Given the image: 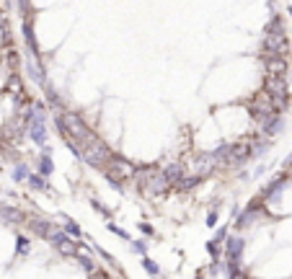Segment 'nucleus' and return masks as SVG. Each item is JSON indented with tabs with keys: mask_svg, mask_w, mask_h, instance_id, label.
Instances as JSON below:
<instances>
[{
	"mask_svg": "<svg viewBox=\"0 0 292 279\" xmlns=\"http://www.w3.org/2000/svg\"><path fill=\"white\" fill-rule=\"evenodd\" d=\"M55 127H57V132L62 135V140L75 142L80 150L99 137V135L93 132V127L86 122V119H83L80 114H75V111H67V109L55 111Z\"/></svg>",
	"mask_w": 292,
	"mask_h": 279,
	"instance_id": "1",
	"label": "nucleus"
},
{
	"mask_svg": "<svg viewBox=\"0 0 292 279\" xmlns=\"http://www.w3.org/2000/svg\"><path fill=\"white\" fill-rule=\"evenodd\" d=\"M55 173V163H52V147L47 145V147H41V155H39V161H36V176H41V179H47L50 181V176Z\"/></svg>",
	"mask_w": 292,
	"mask_h": 279,
	"instance_id": "15",
	"label": "nucleus"
},
{
	"mask_svg": "<svg viewBox=\"0 0 292 279\" xmlns=\"http://www.w3.org/2000/svg\"><path fill=\"white\" fill-rule=\"evenodd\" d=\"M0 222L3 225H26V215H23V210H18L13 205H0Z\"/></svg>",
	"mask_w": 292,
	"mask_h": 279,
	"instance_id": "17",
	"label": "nucleus"
},
{
	"mask_svg": "<svg viewBox=\"0 0 292 279\" xmlns=\"http://www.w3.org/2000/svg\"><path fill=\"white\" fill-rule=\"evenodd\" d=\"M248 161H251V137L246 140H238L233 142V153H230V171H238L243 166H248Z\"/></svg>",
	"mask_w": 292,
	"mask_h": 279,
	"instance_id": "10",
	"label": "nucleus"
},
{
	"mask_svg": "<svg viewBox=\"0 0 292 279\" xmlns=\"http://www.w3.org/2000/svg\"><path fill=\"white\" fill-rule=\"evenodd\" d=\"M282 171H284V173H289V171H292V155H289L287 161L282 163Z\"/></svg>",
	"mask_w": 292,
	"mask_h": 279,
	"instance_id": "38",
	"label": "nucleus"
},
{
	"mask_svg": "<svg viewBox=\"0 0 292 279\" xmlns=\"http://www.w3.org/2000/svg\"><path fill=\"white\" fill-rule=\"evenodd\" d=\"M248 111H251L254 119H264V116H274L277 114L274 111V104H272V98H269V93L264 88L251 96V101H248Z\"/></svg>",
	"mask_w": 292,
	"mask_h": 279,
	"instance_id": "8",
	"label": "nucleus"
},
{
	"mask_svg": "<svg viewBox=\"0 0 292 279\" xmlns=\"http://www.w3.org/2000/svg\"><path fill=\"white\" fill-rule=\"evenodd\" d=\"M207 253H210L215 261H220V253H223V246L220 243H215V241H210L207 243Z\"/></svg>",
	"mask_w": 292,
	"mask_h": 279,
	"instance_id": "35",
	"label": "nucleus"
},
{
	"mask_svg": "<svg viewBox=\"0 0 292 279\" xmlns=\"http://www.w3.org/2000/svg\"><path fill=\"white\" fill-rule=\"evenodd\" d=\"M26 184H29L31 191H50V181L41 179V176H36V173H31V176L26 179Z\"/></svg>",
	"mask_w": 292,
	"mask_h": 279,
	"instance_id": "23",
	"label": "nucleus"
},
{
	"mask_svg": "<svg viewBox=\"0 0 292 279\" xmlns=\"http://www.w3.org/2000/svg\"><path fill=\"white\" fill-rule=\"evenodd\" d=\"M238 215H240V207H238V205H233V207H230V217H233V220H235V217H238Z\"/></svg>",
	"mask_w": 292,
	"mask_h": 279,
	"instance_id": "39",
	"label": "nucleus"
},
{
	"mask_svg": "<svg viewBox=\"0 0 292 279\" xmlns=\"http://www.w3.org/2000/svg\"><path fill=\"white\" fill-rule=\"evenodd\" d=\"M199 181H202V179H197V176L186 173V176H184V179H181V181L176 184V189H179V191H191V189H194V186H197Z\"/></svg>",
	"mask_w": 292,
	"mask_h": 279,
	"instance_id": "26",
	"label": "nucleus"
},
{
	"mask_svg": "<svg viewBox=\"0 0 292 279\" xmlns=\"http://www.w3.org/2000/svg\"><path fill=\"white\" fill-rule=\"evenodd\" d=\"M264 67H266V75H269V78H284V72H287V60H284V57L264 55Z\"/></svg>",
	"mask_w": 292,
	"mask_h": 279,
	"instance_id": "18",
	"label": "nucleus"
},
{
	"mask_svg": "<svg viewBox=\"0 0 292 279\" xmlns=\"http://www.w3.org/2000/svg\"><path fill=\"white\" fill-rule=\"evenodd\" d=\"M171 191V184L165 181V176L160 173V168H158V173L145 184V189H142V194L145 196H163V194H168Z\"/></svg>",
	"mask_w": 292,
	"mask_h": 279,
	"instance_id": "14",
	"label": "nucleus"
},
{
	"mask_svg": "<svg viewBox=\"0 0 292 279\" xmlns=\"http://www.w3.org/2000/svg\"><path fill=\"white\" fill-rule=\"evenodd\" d=\"M189 168H191V176H197V179H210L215 171H217V161H215V155H212V150H202V153H197L194 158H191V163H189Z\"/></svg>",
	"mask_w": 292,
	"mask_h": 279,
	"instance_id": "6",
	"label": "nucleus"
},
{
	"mask_svg": "<svg viewBox=\"0 0 292 279\" xmlns=\"http://www.w3.org/2000/svg\"><path fill=\"white\" fill-rule=\"evenodd\" d=\"M78 251H80V248H78V243H75V241H70V243H65L62 248H57V253H60V256H78Z\"/></svg>",
	"mask_w": 292,
	"mask_h": 279,
	"instance_id": "32",
	"label": "nucleus"
},
{
	"mask_svg": "<svg viewBox=\"0 0 292 279\" xmlns=\"http://www.w3.org/2000/svg\"><path fill=\"white\" fill-rule=\"evenodd\" d=\"M91 205H93V210H96V212H99L101 217H109V215H111V212H109V210H106V207H104L101 202H96V199H93V202H91Z\"/></svg>",
	"mask_w": 292,
	"mask_h": 279,
	"instance_id": "36",
	"label": "nucleus"
},
{
	"mask_svg": "<svg viewBox=\"0 0 292 279\" xmlns=\"http://www.w3.org/2000/svg\"><path fill=\"white\" fill-rule=\"evenodd\" d=\"M287 11H289V16H292V6H289V8H287Z\"/></svg>",
	"mask_w": 292,
	"mask_h": 279,
	"instance_id": "40",
	"label": "nucleus"
},
{
	"mask_svg": "<svg viewBox=\"0 0 292 279\" xmlns=\"http://www.w3.org/2000/svg\"><path fill=\"white\" fill-rule=\"evenodd\" d=\"M75 259H78L80 271H86L88 276H93V274L99 271V266H96V259H93V256H86V253H80V251H78V256H75Z\"/></svg>",
	"mask_w": 292,
	"mask_h": 279,
	"instance_id": "21",
	"label": "nucleus"
},
{
	"mask_svg": "<svg viewBox=\"0 0 292 279\" xmlns=\"http://www.w3.org/2000/svg\"><path fill=\"white\" fill-rule=\"evenodd\" d=\"M114 186L116 184H124V181H130L132 176H135V163H130L127 158H121V155H111V161L104 166V171H101Z\"/></svg>",
	"mask_w": 292,
	"mask_h": 279,
	"instance_id": "3",
	"label": "nucleus"
},
{
	"mask_svg": "<svg viewBox=\"0 0 292 279\" xmlns=\"http://www.w3.org/2000/svg\"><path fill=\"white\" fill-rule=\"evenodd\" d=\"M264 91L269 93L272 104H274V111L282 114L287 109V101H289V93H287V81L284 78H269L266 75V81H264Z\"/></svg>",
	"mask_w": 292,
	"mask_h": 279,
	"instance_id": "5",
	"label": "nucleus"
},
{
	"mask_svg": "<svg viewBox=\"0 0 292 279\" xmlns=\"http://www.w3.org/2000/svg\"><path fill=\"white\" fill-rule=\"evenodd\" d=\"M130 246H132V251H135L137 256H142V259L148 256V241H132Z\"/></svg>",
	"mask_w": 292,
	"mask_h": 279,
	"instance_id": "34",
	"label": "nucleus"
},
{
	"mask_svg": "<svg viewBox=\"0 0 292 279\" xmlns=\"http://www.w3.org/2000/svg\"><path fill=\"white\" fill-rule=\"evenodd\" d=\"M228 235H230V227H228V225H220V227H217V230H215V238H212V241H215V243H220V246H223V243H225V238H228Z\"/></svg>",
	"mask_w": 292,
	"mask_h": 279,
	"instance_id": "33",
	"label": "nucleus"
},
{
	"mask_svg": "<svg viewBox=\"0 0 292 279\" xmlns=\"http://www.w3.org/2000/svg\"><path fill=\"white\" fill-rule=\"evenodd\" d=\"M160 173L165 176V181L171 184V189L186 176V163H179V161H174V163H165V166H160Z\"/></svg>",
	"mask_w": 292,
	"mask_h": 279,
	"instance_id": "16",
	"label": "nucleus"
},
{
	"mask_svg": "<svg viewBox=\"0 0 292 279\" xmlns=\"http://www.w3.org/2000/svg\"><path fill=\"white\" fill-rule=\"evenodd\" d=\"M8 91H13V93H18V96H23V83H21V78L16 75V72H11V78H8V86H6Z\"/></svg>",
	"mask_w": 292,
	"mask_h": 279,
	"instance_id": "29",
	"label": "nucleus"
},
{
	"mask_svg": "<svg viewBox=\"0 0 292 279\" xmlns=\"http://www.w3.org/2000/svg\"><path fill=\"white\" fill-rule=\"evenodd\" d=\"M261 215H264V205H261V199H254V202H248V205L240 210V215L233 220V225H235V230H238V233H243V230H248V227H254V225L261 220Z\"/></svg>",
	"mask_w": 292,
	"mask_h": 279,
	"instance_id": "7",
	"label": "nucleus"
},
{
	"mask_svg": "<svg viewBox=\"0 0 292 279\" xmlns=\"http://www.w3.org/2000/svg\"><path fill=\"white\" fill-rule=\"evenodd\" d=\"M287 189H289V173L279 171L277 176H272V179L264 184V189H261V194H259L261 205H269V207H272V205H277Z\"/></svg>",
	"mask_w": 292,
	"mask_h": 279,
	"instance_id": "4",
	"label": "nucleus"
},
{
	"mask_svg": "<svg viewBox=\"0 0 292 279\" xmlns=\"http://www.w3.org/2000/svg\"><path fill=\"white\" fill-rule=\"evenodd\" d=\"M31 176V168H29V163H23V161H18V163H13V168H11V179L16 181V184H26V179Z\"/></svg>",
	"mask_w": 292,
	"mask_h": 279,
	"instance_id": "20",
	"label": "nucleus"
},
{
	"mask_svg": "<svg viewBox=\"0 0 292 279\" xmlns=\"http://www.w3.org/2000/svg\"><path fill=\"white\" fill-rule=\"evenodd\" d=\"M140 233H142V235H155V227L148 225V222H142V225H140Z\"/></svg>",
	"mask_w": 292,
	"mask_h": 279,
	"instance_id": "37",
	"label": "nucleus"
},
{
	"mask_svg": "<svg viewBox=\"0 0 292 279\" xmlns=\"http://www.w3.org/2000/svg\"><path fill=\"white\" fill-rule=\"evenodd\" d=\"M60 222H62L60 230H62L67 238H83V227H80L72 217H60Z\"/></svg>",
	"mask_w": 292,
	"mask_h": 279,
	"instance_id": "19",
	"label": "nucleus"
},
{
	"mask_svg": "<svg viewBox=\"0 0 292 279\" xmlns=\"http://www.w3.org/2000/svg\"><path fill=\"white\" fill-rule=\"evenodd\" d=\"M21 34H23V44L29 49V57L31 60H41V49H39V42H36V31H34V18L26 16L21 21Z\"/></svg>",
	"mask_w": 292,
	"mask_h": 279,
	"instance_id": "11",
	"label": "nucleus"
},
{
	"mask_svg": "<svg viewBox=\"0 0 292 279\" xmlns=\"http://www.w3.org/2000/svg\"><path fill=\"white\" fill-rule=\"evenodd\" d=\"M111 155H114V150L109 147V142L96 137L93 142H88L86 147L80 150V161L86 166H91V168H96V171H104V166L111 161Z\"/></svg>",
	"mask_w": 292,
	"mask_h": 279,
	"instance_id": "2",
	"label": "nucleus"
},
{
	"mask_svg": "<svg viewBox=\"0 0 292 279\" xmlns=\"http://www.w3.org/2000/svg\"><path fill=\"white\" fill-rule=\"evenodd\" d=\"M91 248H93V253H96V256H99L101 261H106L109 266H116V261H114V256H111V253H106V251H104L101 246H96V243H91Z\"/></svg>",
	"mask_w": 292,
	"mask_h": 279,
	"instance_id": "30",
	"label": "nucleus"
},
{
	"mask_svg": "<svg viewBox=\"0 0 292 279\" xmlns=\"http://www.w3.org/2000/svg\"><path fill=\"white\" fill-rule=\"evenodd\" d=\"M272 147V140H266V137H251V158H261L266 150Z\"/></svg>",
	"mask_w": 292,
	"mask_h": 279,
	"instance_id": "22",
	"label": "nucleus"
},
{
	"mask_svg": "<svg viewBox=\"0 0 292 279\" xmlns=\"http://www.w3.org/2000/svg\"><path fill=\"white\" fill-rule=\"evenodd\" d=\"M217 217H220V207L217 205H212V210L210 212H207V227H217Z\"/></svg>",
	"mask_w": 292,
	"mask_h": 279,
	"instance_id": "31",
	"label": "nucleus"
},
{
	"mask_svg": "<svg viewBox=\"0 0 292 279\" xmlns=\"http://www.w3.org/2000/svg\"><path fill=\"white\" fill-rule=\"evenodd\" d=\"M23 70H26V75L31 78V81L39 86V88H44L50 81H47V70H44V60H23Z\"/></svg>",
	"mask_w": 292,
	"mask_h": 279,
	"instance_id": "12",
	"label": "nucleus"
},
{
	"mask_svg": "<svg viewBox=\"0 0 292 279\" xmlns=\"http://www.w3.org/2000/svg\"><path fill=\"white\" fill-rule=\"evenodd\" d=\"M106 230H109V233H114L116 238H121V241H124V243H132V235H130L127 230H124V227H119V225H114V222H109V225H106Z\"/></svg>",
	"mask_w": 292,
	"mask_h": 279,
	"instance_id": "28",
	"label": "nucleus"
},
{
	"mask_svg": "<svg viewBox=\"0 0 292 279\" xmlns=\"http://www.w3.org/2000/svg\"><path fill=\"white\" fill-rule=\"evenodd\" d=\"M47 241H50V243H52L55 248H62L65 243H70V241H72V238H67V235H65V233H62L60 227H55V230L50 233V238H47Z\"/></svg>",
	"mask_w": 292,
	"mask_h": 279,
	"instance_id": "25",
	"label": "nucleus"
},
{
	"mask_svg": "<svg viewBox=\"0 0 292 279\" xmlns=\"http://www.w3.org/2000/svg\"><path fill=\"white\" fill-rule=\"evenodd\" d=\"M29 253H31V238L16 235V256H29Z\"/></svg>",
	"mask_w": 292,
	"mask_h": 279,
	"instance_id": "24",
	"label": "nucleus"
},
{
	"mask_svg": "<svg viewBox=\"0 0 292 279\" xmlns=\"http://www.w3.org/2000/svg\"><path fill=\"white\" fill-rule=\"evenodd\" d=\"M142 269H145V274H148V276H153V279H158V276H160V266H158L150 256H145V259H142Z\"/></svg>",
	"mask_w": 292,
	"mask_h": 279,
	"instance_id": "27",
	"label": "nucleus"
},
{
	"mask_svg": "<svg viewBox=\"0 0 292 279\" xmlns=\"http://www.w3.org/2000/svg\"><path fill=\"white\" fill-rule=\"evenodd\" d=\"M26 227H29V233L31 235H36V238H50V233L55 230V225L47 220V217H39V215H31V217H26Z\"/></svg>",
	"mask_w": 292,
	"mask_h": 279,
	"instance_id": "13",
	"label": "nucleus"
},
{
	"mask_svg": "<svg viewBox=\"0 0 292 279\" xmlns=\"http://www.w3.org/2000/svg\"><path fill=\"white\" fill-rule=\"evenodd\" d=\"M223 253H225V261L228 264H243V253H246V238L240 233L235 235H228L225 243H223Z\"/></svg>",
	"mask_w": 292,
	"mask_h": 279,
	"instance_id": "9",
	"label": "nucleus"
}]
</instances>
